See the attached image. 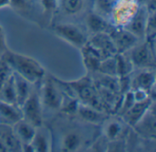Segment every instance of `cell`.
<instances>
[{"label":"cell","instance_id":"1","mask_svg":"<svg viewBox=\"0 0 156 152\" xmlns=\"http://www.w3.org/2000/svg\"><path fill=\"white\" fill-rule=\"evenodd\" d=\"M2 58L9 63L14 72L31 84H37L41 82L46 75V71L42 64L30 56L7 50L2 55Z\"/></svg>","mask_w":156,"mask_h":152},{"label":"cell","instance_id":"2","mask_svg":"<svg viewBox=\"0 0 156 152\" xmlns=\"http://www.w3.org/2000/svg\"><path fill=\"white\" fill-rule=\"evenodd\" d=\"M73 92L74 95L77 96L82 104L89 105L101 110V98H99L97 90L89 78H82L79 81L67 83Z\"/></svg>","mask_w":156,"mask_h":152},{"label":"cell","instance_id":"3","mask_svg":"<svg viewBox=\"0 0 156 152\" xmlns=\"http://www.w3.org/2000/svg\"><path fill=\"white\" fill-rule=\"evenodd\" d=\"M40 100L43 107L50 110H60L64 101L60 85L57 79L53 77L46 78L42 84Z\"/></svg>","mask_w":156,"mask_h":152},{"label":"cell","instance_id":"4","mask_svg":"<svg viewBox=\"0 0 156 152\" xmlns=\"http://www.w3.org/2000/svg\"><path fill=\"white\" fill-rule=\"evenodd\" d=\"M129 51L130 55L128 57L134 67L141 70L155 68V58L153 41L146 40L141 44L137 43Z\"/></svg>","mask_w":156,"mask_h":152},{"label":"cell","instance_id":"5","mask_svg":"<svg viewBox=\"0 0 156 152\" xmlns=\"http://www.w3.org/2000/svg\"><path fill=\"white\" fill-rule=\"evenodd\" d=\"M53 31L58 38L80 50L82 49L89 40L86 33L83 32L80 28L74 24H58L54 27Z\"/></svg>","mask_w":156,"mask_h":152},{"label":"cell","instance_id":"6","mask_svg":"<svg viewBox=\"0 0 156 152\" xmlns=\"http://www.w3.org/2000/svg\"><path fill=\"white\" fill-rule=\"evenodd\" d=\"M20 108L24 120L35 128H39L43 125V106L40 96L37 93L31 92Z\"/></svg>","mask_w":156,"mask_h":152},{"label":"cell","instance_id":"7","mask_svg":"<svg viewBox=\"0 0 156 152\" xmlns=\"http://www.w3.org/2000/svg\"><path fill=\"white\" fill-rule=\"evenodd\" d=\"M116 48L118 53H125L129 51L133 47H134L139 39L127 30L125 28H115L108 33Z\"/></svg>","mask_w":156,"mask_h":152},{"label":"cell","instance_id":"8","mask_svg":"<svg viewBox=\"0 0 156 152\" xmlns=\"http://www.w3.org/2000/svg\"><path fill=\"white\" fill-rule=\"evenodd\" d=\"M136 133L149 139H155L156 137V117L154 102L152 104L145 115L133 127Z\"/></svg>","mask_w":156,"mask_h":152},{"label":"cell","instance_id":"9","mask_svg":"<svg viewBox=\"0 0 156 152\" xmlns=\"http://www.w3.org/2000/svg\"><path fill=\"white\" fill-rule=\"evenodd\" d=\"M88 43L99 52L102 60L117 54L116 48L107 32L93 34L91 39L88 40Z\"/></svg>","mask_w":156,"mask_h":152},{"label":"cell","instance_id":"10","mask_svg":"<svg viewBox=\"0 0 156 152\" xmlns=\"http://www.w3.org/2000/svg\"><path fill=\"white\" fill-rule=\"evenodd\" d=\"M154 102V99L152 97H148L143 101H135L133 105L122 115V120L128 126L133 127L145 115Z\"/></svg>","mask_w":156,"mask_h":152},{"label":"cell","instance_id":"11","mask_svg":"<svg viewBox=\"0 0 156 152\" xmlns=\"http://www.w3.org/2000/svg\"><path fill=\"white\" fill-rule=\"evenodd\" d=\"M149 17V11L146 7L143 6L139 8L133 17L131 18L125 28L136 36L138 39L144 38L146 36L147 22Z\"/></svg>","mask_w":156,"mask_h":152},{"label":"cell","instance_id":"12","mask_svg":"<svg viewBox=\"0 0 156 152\" xmlns=\"http://www.w3.org/2000/svg\"><path fill=\"white\" fill-rule=\"evenodd\" d=\"M133 90L141 89L151 95V92L154 89L155 83V73L154 69H143L132 82H130Z\"/></svg>","mask_w":156,"mask_h":152},{"label":"cell","instance_id":"13","mask_svg":"<svg viewBox=\"0 0 156 152\" xmlns=\"http://www.w3.org/2000/svg\"><path fill=\"white\" fill-rule=\"evenodd\" d=\"M0 142L5 151H22V145L14 132L13 126L0 124Z\"/></svg>","mask_w":156,"mask_h":152},{"label":"cell","instance_id":"14","mask_svg":"<svg viewBox=\"0 0 156 152\" xmlns=\"http://www.w3.org/2000/svg\"><path fill=\"white\" fill-rule=\"evenodd\" d=\"M22 118V111L18 106L0 101V124L14 126Z\"/></svg>","mask_w":156,"mask_h":152},{"label":"cell","instance_id":"15","mask_svg":"<svg viewBox=\"0 0 156 152\" xmlns=\"http://www.w3.org/2000/svg\"><path fill=\"white\" fill-rule=\"evenodd\" d=\"M76 113L83 121L90 124H101L106 119L105 113L86 104H79Z\"/></svg>","mask_w":156,"mask_h":152},{"label":"cell","instance_id":"16","mask_svg":"<svg viewBox=\"0 0 156 152\" xmlns=\"http://www.w3.org/2000/svg\"><path fill=\"white\" fill-rule=\"evenodd\" d=\"M103 123H104L103 135L110 141L122 139V136L125 133V127L128 126L122 120V119H112V120L105 119L103 121Z\"/></svg>","mask_w":156,"mask_h":152},{"label":"cell","instance_id":"17","mask_svg":"<svg viewBox=\"0 0 156 152\" xmlns=\"http://www.w3.org/2000/svg\"><path fill=\"white\" fill-rule=\"evenodd\" d=\"M13 129L21 145H25L30 144L32 142L36 134L37 128L22 118L13 126Z\"/></svg>","mask_w":156,"mask_h":152},{"label":"cell","instance_id":"18","mask_svg":"<svg viewBox=\"0 0 156 152\" xmlns=\"http://www.w3.org/2000/svg\"><path fill=\"white\" fill-rule=\"evenodd\" d=\"M34 151L46 152L49 151L52 148L51 135L48 131L42 128V126L37 128L35 137L31 142Z\"/></svg>","mask_w":156,"mask_h":152},{"label":"cell","instance_id":"19","mask_svg":"<svg viewBox=\"0 0 156 152\" xmlns=\"http://www.w3.org/2000/svg\"><path fill=\"white\" fill-rule=\"evenodd\" d=\"M83 143V138L80 132L77 130H70L66 133L61 139L60 150L70 152L80 150Z\"/></svg>","mask_w":156,"mask_h":152},{"label":"cell","instance_id":"20","mask_svg":"<svg viewBox=\"0 0 156 152\" xmlns=\"http://www.w3.org/2000/svg\"><path fill=\"white\" fill-rule=\"evenodd\" d=\"M80 50L82 52L83 61L88 70L90 72H97L98 67L101 61H102L99 52L94 48H92L88 42L82 49H80Z\"/></svg>","mask_w":156,"mask_h":152},{"label":"cell","instance_id":"21","mask_svg":"<svg viewBox=\"0 0 156 152\" xmlns=\"http://www.w3.org/2000/svg\"><path fill=\"white\" fill-rule=\"evenodd\" d=\"M15 78V87H16V106L21 107L25 101L27 99L31 94V83L27 80L22 78L20 75L14 72Z\"/></svg>","mask_w":156,"mask_h":152},{"label":"cell","instance_id":"22","mask_svg":"<svg viewBox=\"0 0 156 152\" xmlns=\"http://www.w3.org/2000/svg\"><path fill=\"white\" fill-rule=\"evenodd\" d=\"M86 25L92 34L108 32L109 24L107 20L100 14L93 12L90 13L86 17Z\"/></svg>","mask_w":156,"mask_h":152},{"label":"cell","instance_id":"23","mask_svg":"<svg viewBox=\"0 0 156 152\" xmlns=\"http://www.w3.org/2000/svg\"><path fill=\"white\" fill-rule=\"evenodd\" d=\"M0 101L7 104L16 105L14 72L0 88Z\"/></svg>","mask_w":156,"mask_h":152},{"label":"cell","instance_id":"24","mask_svg":"<svg viewBox=\"0 0 156 152\" xmlns=\"http://www.w3.org/2000/svg\"><path fill=\"white\" fill-rule=\"evenodd\" d=\"M115 57L117 64V76H128L134 69V66L133 65L131 60L128 56L125 55V53H118L115 55Z\"/></svg>","mask_w":156,"mask_h":152},{"label":"cell","instance_id":"25","mask_svg":"<svg viewBox=\"0 0 156 152\" xmlns=\"http://www.w3.org/2000/svg\"><path fill=\"white\" fill-rule=\"evenodd\" d=\"M97 72H99L101 74H103V75L117 77V64H116L115 55L103 59L101 61Z\"/></svg>","mask_w":156,"mask_h":152},{"label":"cell","instance_id":"26","mask_svg":"<svg viewBox=\"0 0 156 152\" xmlns=\"http://www.w3.org/2000/svg\"><path fill=\"white\" fill-rule=\"evenodd\" d=\"M62 8L68 15H76L83 7V0H62Z\"/></svg>","mask_w":156,"mask_h":152},{"label":"cell","instance_id":"27","mask_svg":"<svg viewBox=\"0 0 156 152\" xmlns=\"http://www.w3.org/2000/svg\"><path fill=\"white\" fill-rule=\"evenodd\" d=\"M13 70L9 63L2 57H0V88L13 74Z\"/></svg>","mask_w":156,"mask_h":152},{"label":"cell","instance_id":"28","mask_svg":"<svg viewBox=\"0 0 156 152\" xmlns=\"http://www.w3.org/2000/svg\"><path fill=\"white\" fill-rule=\"evenodd\" d=\"M112 0H97L98 10L104 14H108L112 10Z\"/></svg>","mask_w":156,"mask_h":152},{"label":"cell","instance_id":"29","mask_svg":"<svg viewBox=\"0 0 156 152\" xmlns=\"http://www.w3.org/2000/svg\"><path fill=\"white\" fill-rule=\"evenodd\" d=\"M40 2L45 12H54L58 6V0H40Z\"/></svg>","mask_w":156,"mask_h":152},{"label":"cell","instance_id":"30","mask_svg":"<svg viewBox=\"0 0 156 152\" xmlns=\"http://www.w3.org/2000/svg\"><path fill=\"white\" fill-rule=\"evenodd\" d=\"M10 6L16 9H24L27 6V0H10Z\"/></svg>","mask_w":156,"mask_h":152},{"label":"cell","instance_id":"31","mask_svg":"<svg viewBox=\"0 0 156 152\" xmlns=\"http://www.w3.org/2000/svg\"><path fill=\"white\" fill-rule=\"evenodd\" d=\"M8 49L6 47V42H5V35H4V31L0 28V57H2V55Z\"/></svg>","mask_w":156,"mask_h":152},{"label":"cell","instance_id":"32","mask_svg":"<svg viewBox=\"0 0 156 152\" xmlns=\"http://www.w3.org/2000/svg\"><path fill=\"white\" fill-rule=\"evenodd\" d=\"M10 6V0H0V9Z\"/></svg>","mask_w":156,"mask_h":152},{"label":"cell","instance_id":"33","mask_svg":"<svg viewBox=\"0 0 156 152\" xmlns=\"http://www.w3.org/2000/svg\"><path fill=\"white\" fill-rule=\"evenodd\" d=\"M112 1H114V0H112Z\"/></svg>","mask_w":156,"mask_h":152}]
</instances>
